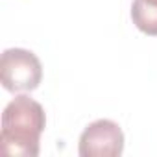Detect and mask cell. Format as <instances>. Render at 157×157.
<instances>
[{
	"label": "cell",
	"instance_id": "obj_3",
	"mask_svg": "<svg viewBox=\"0 0 157 157\" xmlns=\"http://www.w3.org/2000/svg\"><path fill=\"white\" fill-rule=\"evenodd\" d=\"M124 151V133L109 118L91 122L80 135L78 153L82 157H118Z\"/></svg>",
	"mask_w": 157,
	"mask_h": 157
},
{
	"label": "cell",
	"instance_id": "obj_5",
	"mask_svg": "<svg viewBox=\"0 0 157 157\" xmlns=\"http://www.w3.org/2000/svg\"><path fill=\"white\" fill-rule=\"evenodd\" d=\"M139 4H144V6H151V8H157V0H135Z\"/></svg>",
	"mask_w": 157,
	"mask_h": 157
},
{
	"label": "cell",
	"instance_id": "obj_2",
	"mask_svg": "<svg viewBox=\"0 0 157 157\" xmlns=\"http://www.w3.org/2000/svg\"><path fill=\"white\" fill-rule=\"evenodd\" d=\"M0 78L4 89L10 93L35 91L43 80V65L26 48H8L0 59Z\"/></svg>",
	"mask_w": 157,
	"mask_h": 157
},
{
	"label": "cell",
	"instance_id": "obj_1",
	"mask_svg": "<svg viewBox=\"0 0 157 157\" xmlns=\"http://www.w3.org/2000/svg\"><path fill=\"white\" fill-rule=\"evenodd\" d=\"M44 126L46 115L43 105L26 94L15 96L2 113V153L15 157H37Z\"/></svg>",
	"mask_w": 157,
	"mask_h": 157
},
{
	"label": "cell",
	"instance_id": "obj_4",
	"mask_svg": "<svg viewBox=\"0 0 157 157\" xmlns=\"http://www.w3.org/2000/svg\"><path fill=\"white\" fill-rule=\"evenodd\" d=\"M131 21L146 35L157 37V8L144 6L133 0L131 4Z\"/></svg>",
	"mask_w": 157,
	"mask_h": 157
}]
</instances>
